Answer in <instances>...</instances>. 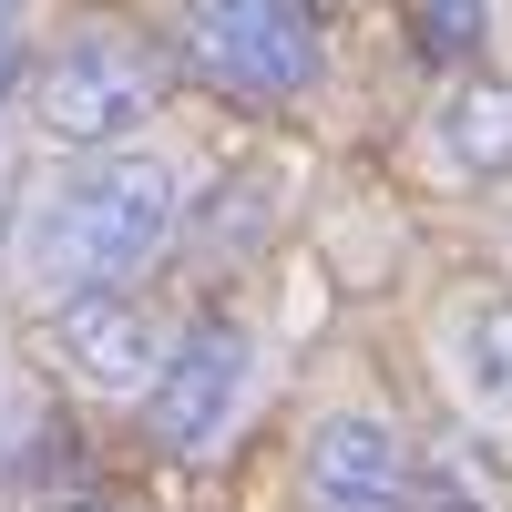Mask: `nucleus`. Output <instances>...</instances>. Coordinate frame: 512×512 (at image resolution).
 <instances>
[{
	"mask_svg": "<svg viewBox=\"0 0 512 512\" xmlns=\"http://www.w3.org/2000/svg\"><path fill=\"white\" fill-rule=\"evenodd\" d=\"M175 82H185L175 72V41L93 11V21H72L52 52L31 62V123H41V144H62V154L123 144V134H144V123L164 113Z\"/></svg>",
	"mask_w": 512,
	"mask_h": 512,
	"instance_id": "obj_2",
	"label": "nucleus"
},
{
	"mask_svg": "<svg viewBox=\"0 0 512 512\" xmlns=\"http://www.w3.org/2000/svg\"><path fill=\"white\" fill-rule=\"evenodd\" d=\"M62 512H113V502H62Z\"/></svg>",
	"mask_w": 512,
	"mask_h": 512,
	"instance_id": "obj_13",
	"label": "nucleus"
},
{
	"mask_svg": "<svg viewBox=\"0 0 512 512\" xmlns=\"http://www.w3.org/2000/svg\"><path fill=\"white\" fill-rule=\"evenodd\" d=\"M256 390V328L236 308H185V328H164V359L144 379V431L164 461H205Z\"/></svg>",
	"mask_w": 512,
	"mask_h": 512,
	"instance_id": "obj_4",
	"label": "nucleus"
},
{
	"mask_svg": "<svg viewBox=\"0 0 512 512\" xmlns=\"http://www.w3.org/2000/svg\"><path fill=\"white\" fill-rule=\"evenodd\" d=\"M297 492H308V512H410L420 502L410 441L379 410H328L297 441Z\"/></svg>",
	"mask_w": 512,
	"mask_h": 512,
	"instance_id": "obj_6",
	"label": "nucleus"
},
{
	"mask_svg": "<svg viewBox=\"0 0 512 512\" xmlns=\"http://www.w3.org/2000/svg\"><path fill=\"white\" fill-rule=\"evenodd\" d=\"M400 31L431 72H472L492 41V0H400Z\"/></svg>",
	"mask_w": 512,
	"mask_h": 512,
	"instance_id": "obj_10",
	"label": "nucleus"
},
{
	"mask_svg": "<svg viewBox=\"0 0 512 512\" xmlns=\"http://www.w3.org/2000/svg\"><path fill=\"white\" fill-rule=\"evenodd\" d=\"M482 472H502V451H492L482 431L410 441V482H420V502H431V492H482Z\"/></svg>",
	"mask_w": 512,
	"mask_h": 512,
	"instance_id": "obj_11",
	"label": "nucleus"
},
{
	"mask_svg": "<svg viewBox=\"0 0 512 512\" xmlns=\"http://www.w3.org/2000/svg\"><path fill=\"white\" fill-rule=\"evenodd\" d=\"M185 226H195V236H175V246H195V267H246V256L267 246V226H277V185H267V175H226L216 205L185 216Z\"/></svg>",
	"mask_w": 512,
	"mask_h": 512,
	"instance_id": "obj_9",
	"label": "nucleus"
},
{
	"mask_svg": "<svg viewBox=\"0 0 512 512\" xmlns=\"http://www.w3.org/2000/svg\"><path fill=\"white\" fill-rule=\"evenodd\" d=\"M410 512H492V492H431V502H410Z\"/></svg>",
	"mask_w": 512,
	"mask_h": 512,
	"instance_id": "obj_12",
	"label": "nucleus"
},
{
	"mask_svg": "<svg viewBox=\"0 0 512 512\" xmlns=\"http://www.w3.org/2000/svg\"><path fill=\"white\" fill-rule=\"evenodd\" d=\"M431 144L461 185L512 175V72H451V93L431 103Z\"/></svg>",
	"mask_w": 512,
	"mask_h": 512,
	"instance_id": "obj_8",
	"label": "nucleus"
},
{
	"mask_svg": "<svg viewBox=\"0 0 512 512\" xmlns=\"http://www.w3.org/2000/svg\"><path fill=\"white\" fill-rule=\"evenodd\" d=\"M185 236V175L175 154L144 144H82L21 195V236H11V277L31 308L93 287H134L164 246Z\"/></svg>",
	"mask_w": 512,
	"mask_h": 512,
	"instance_id": "obj_1",
	"label": "nucleus"
},
{
	"mask_svg": "<svg viewBox=\"0 0 512 512\" xmlns=\"http://www.w3.org/2000/svg\"><path fill=\"white\" fill-rule=\"evenodd\" d=\"M41 349H52V369L82 379L93 400H144V379L164 359V318L134 287H93V297L41 308Z\"/></svg>",
	"mask_w": 512,
	"mask_h": 512,
	"instance_id": "obj_5",
	"label": "nucleus"
},
{
	"mask_svg": "<svg viewBox=\"0 0 512 512\" xmlns=\"http://www.w3.org/2000/svg\"><path fill=\"white\" fill-rule=\"evenodd\" d=\"M175 72L236 113H277L328 72V0H175Z\"/></svg>",
	"mask_w": 512,
	"mask_h": 512,
	"instance_id": "obj_3",
	"label": "nucleus"
},
{
	"mask_svg": "<svg viewBox=\"0 0 512 512\" xmlns=\"http://www.w3.org/2000/svg\"><path fill=\"white\" fill-rule=\"evenodd\" d=\"M441 369H451V390H461V410H472L482 431L512 420V287L461 297L441 318Z\"/></svg>",
	"mask_w": 512,
	"mask_h": 512,
	"instance_id": "obj_7",
	"label": "nucleus"
}]
</instances>
